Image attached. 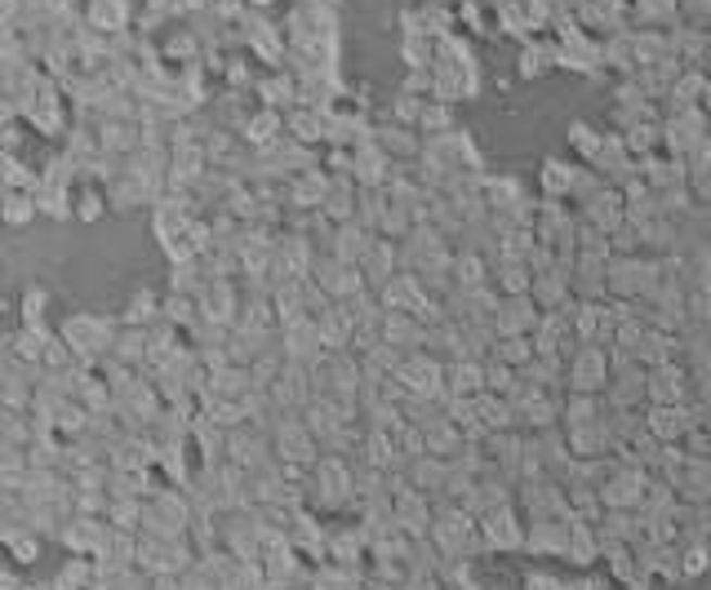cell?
I'll return each mask as SVG.
<instances>
[{"label": "cell", "instance_id": "cell-1", "mask_svg": "<svg viewBox=\"0 0 711 590\" xmlns=\"http://www.w3.org/2000/svg\"><path fill=\"white\" fill-rule=\"evenodd\" d=\"M59 333H63V342L76 351V360H80V369H99L107 356H112V347H116V333H120V320H112V316H103V311H72L63 324H59Z\"/></svg>", "mask_w": 711, "mask_h": 590}, {"label": "cell", "instance_id": "cell-2", "mask_svg": "<svg viewBox=\"0 0 711 590\" xmlns=\"http://www.w3.org/2000/svg\"><path fill=\"white\" fill-rule=\"evenodd\" d=\"M609 347H596V342H583V347L564 360V390H579V396H605L609 390Z\"/></svg>", "mask_w": 711, "mask_h": 590}, {"label": "cell", "instance_id": "cell-3", "mask_svg": "<svg viewBox=\"0 0 711 590\" xmlns=\"http://www.w3.org/2000/svg\"><path fill=\"white\" fill-rule=\"evenodd\" d=\"M481 533L494 555H520L525 551V537H530V520L516 502L511 506H498L490 515H481Z\"/></svg>", "mask_w": 711, "mask_h": 590}, {"label": "cell", "instance_id": "cell-4", "mask_svg": "<svg viewBox=\"0 0 711 590\" xmlns=\"http://www.w3.org/2000/svg\"><path fill=\"white\" fill-rule=\"evenodd\" d=\"M396 382L409 390V396L441 400V405H445V364H441L432 351H414V356H405V364L396 369Z\"/></svg>", "mask_w": 711, "mask_h": 590}, {"label": "cell", "instance_id": "cell-5", "mask_svg": "<svg viewBox=\"0 0 711 590\" xmlns=\"http://www.w3.org/2000/svg\"><path fill=\"white\" fill-rule=\"evenodd\" d=\"M543 324V307L530 298H503L498 311H494V333L498 337H534Z\"/></svg>", "mask_w": 711, "mask_h": 590}, {"label": "cell", "instance_id": "cell-6", "mask_svg": "<svg viewBox=\"0 0 711 590\" xmlns=\"http://www.w3.org/2000/svg\"><path fill=\"white\" fill-rule=\"evenodd\" d=\"M329 187H334V174H329L325 165H316V169H303L299 178H290L284 182V201H290V209H303V214H320L325 209V195H329Z\"/></svg>", "mask_w": 711, "mask_h": 590}, {"label": "cell", "instance_id": "cell-7", "mask_svg": "<svg viewBox=\"0 0 711 590\" xmlns=\"http://www.w3.org/2000/svg\"><path fill=\"white\" fill-rule=\"evenodd\" d=\"M569 537H574V515H564V520H530L525 551L530 555H547V560H564L569 555Z\"/></svg>", "mask_w": 711, "mask_h": 590}, {"label": "cell", "instance_id": "cell-8", "mask_svg": "<svg viewBox=\"0 0 711 590\" xmlns=\"http://www.w3.org/2000/svg\"><path fill=\"white\" fill-rule=\"evenodd\" d=\"M579 222H587V227H596V231H605V235L623 231V227H627V195H623L619 187H605L596 201H587V205L579 209Z\"/></svg>", "mask_w": 711, "mask_h": 590}, {"label": "cell", "instance_id": "cell-9", "mask_svg": "<svg viewBox=\"0 0 711 590\" xmlns=\"http://www.w3.org/2000/svg\"><path fill=\"white\" fill-rule=\"evenodd\" d=\"M645 426L662 439V445H685V435L698 426L694 422V405H649L645 409Z\"/></svg>", "mask_w": 711, "mask_h": 590}, {"label": "cell", "instance_id": "cell-10", "mask_svg": "<svg viewBox=\"0 0 711 590\" xmlns=\"http://www.w3.org/2000/svg\"><path fill=\"white\" fill-rule=\"evenodd\" d=\"M156 439L142 431H125L112 445V471H156Z\"/></svg>", "mask_w": 711, "mask_h": 590}, {"label": "cell", "instance_id": "cell-11", "mask_svg": "<svg viewBox=\"0 0 711 590\" xmlns=\"http://www.w3.org/2000/svg\"><path fill=\"white\" fill-rule=\"evenodd\" d=\"M378 293V303H383V311H418L427 298H432V293H427V284L414 275V271H396L383 288H373Z\"/></svg>", "mask_w": 711, "mask_h": 590}, {"label": "cell", "instance_id": "cell-12", "mask_svg": "<svg viewBox=\"0 0 711 590\" xmlns=\"http://www.w3.org/2000/svg\"><path fill=\"white\" fill-rule=\"evenodd\" d=\"M481 396H485V360L445 364V405L449 400H481Z\"/></svg>", "mask_w": 711, "mask_h": 590}, {"label": "cell", "instance_id": "cell-13", "mask_svg": "<svg viewBox=\"0 0 711 590\" xmlns=\"http://www.w3.org/2000/svg\"><path fill=\"white\" fill-rule=\"evenodd\" d=\"M373 240H378V231H369L365 222L352 218V222H339V227H334V240H329V249H325V254H334V258L347 262V267H360Z\"/></svg>", "mask_w": 711, "mask_h": 590}, {"label": "cell", "instance_id": "cell-14", "mask_svg": "<svg viewBox=\"0 0 711 590\" xmlns=\"http://www.w3.org/2000/svg\"><path fill=\"white\" fill-rule=\"evenodd\" d=\"M427 329L418 316H409V311H388V320H383V342L388 347H396V351H405V356H414V351H427Z\"/></svg>", "mask_w": 711, "mask_h": 590}, {"label": "cell", "instance_id": "cell-15", "mask_svg": "<svg viewBox=\"0 0 711 590\" xmlns=\"http://www.w3.org/2000/svg\"><path fill=\"white\" fill-rule=\"evenodd\" d=\"M360 271H365V280H369V288H383V284L401 271V240L378 235V240L369 244V254H365Z\"/></svg>", "mask_w": 711, "mask_h": 590}, {"label": "cell", "instance_id": "cell-16", "mask_svg": "<svg viewBox=\"0 0 711 590\" xmlns=\"http://www.w3.org/2000/svg\"><path fill=\"white\" fill-rule=\"evenodd\" d=\"M530 201V191H525V182L520 178H511V174H485V205H490V218H507L511 209H520Z\"/></svg>", "mask_w": 711, "mask_h": 590}, {"label": "cell", "instance_id": "cell-17", "mask_svg": "<svg viewBox=\"0 0 711 590\" xmlns=\"http://www.w3.org/2000/svg\"><path fill=\"white\" fill-rule=\"evenodd\" d=\"M574 178H579V165H569V161H543L538 169V201H564L569 205V195H574Z\"/></svg>", "mask_w": 711, "mask_h": 590}, {"label": "cell", "instance_id": "cell-18", "mask_svg": "<svg viewBox=\"0 0 711 590\" xmlns=\"http://www.w3.org/2000/svg\"><path fill=\"white\" fill-rule=\"evenodd\" d=\"M600 555H605V542H600L596 524L574 520V537H569V555H564V564H574L579 573H587V568L600 564Z\"/></svg>", "mask_w": 711, "mask_h": 590}, {"label": "cell", "instance_id": "cell-19", "mask_svg": "<svg viewBox=\"0 0 711 590\" xmlns=\"http://www.w3.org/2000/svg\"><path fill=\"white\" fill-rule=\"evenodd\" d=\"M148 356H152V329L120 324V333H116V347H112V360H120V364H129V369H138V373H142Z\"/></svg>", "mask_w": 711, "mask_h": 590}, {"label": "cell", "instance_id": "cell-20", "mask_svg": "<svg viewBox=\"0 0 711 590\" xmlns=\"http://www.w3.org/2000/svg\"><path fill=\"white\" fill-rule=\"evenodd\" d=\"M605 418H609L605 396H579V390H564V418H560L564 431L596 426V422H605Z\"/></svg>", "mask_w": 711, "mask_h": 590}, {"label": "cell", "instance_id": "cell-21", "mask_svg": "<svg viewBox=\"0 0 711 590\" xmlns=\"http://www.w3.org/2000/svg\"><path fill=\"white\" fill-rule=\"evenodd\" d=\"M494 288L503 298H525V293H534V267L516 258H494Z\"/></svg>", "mask_w": 711, "mask_h": 590}, {"label": "cell", "instance_id": "cell-22", "mask_svg": "<svg viewBox=\"0 0 711 590\" xmlns=\"http://www.w3.org/2000/svg\"><path fill=\"white\" fill-rule=\"evenodd\" d=\"M356 209H360V182H356V178H334V187H329L320 214L339 227V222H352Z\"/></svg>", "mask_w": 711, "mask_h": 590}, {"label": "cell", "instance_id": "cell-23", "mask_svg": "<svg viewBox=\"0 0 711 590\" xmlns=\"http://www.w3.org/2000/svg\"><path fill=\"white\" fill-rule=\"evenodd\" d=\"M520 76L525 80H534V76H543V72H551V67H560V49H556V36L551 40H543V36H534V40H525L520 44Z\"/></svg>", "mask_w": 711, "mask_h": 590}, {"label": "cell", "instance_id": "cell-24", "mask_svg": "<svg viewBox=\"0 0 711 590\" xmlns=\"http://www.w3.org/2000/svg\"><path fill=\"white\" fill-rule=\"evenodd\" d=\"M161 311H165V298H161V293H152V288H134V293H129V303H125V311H120V324L152 329V324H161Z\"/></svg>", "mask_w": 711, "mask_h": 590}, {"label": "cell", "instance_id": "cell-25", "mask_svg": "<svg viewBox=\"0 0 711 590\" xmlns=\"http://www.w3.org/2000/svg\"><path fill=\"white\" fill-rule=\"evenodd\" d=\"M0 547L10 551V564L14 568H31L40 560V551H45V537H36L27 528H0Z\"/></svg>", "mask_w": 711, "mask_h": 590}, {"label": "cell", "instance_id": "cell-26", "mask_svg": "<svg viewBox=\"0 0 711 590\" xmlns=\"http://www.w3.org/2000/svg\"><path fill=\"white\" fill-rule=\"evenodd\" d=\"M284 133H290L294 142H303V146H325V112L294 107L290 116H284Z\"/></svg>", "mask_w": 711, "mask_h": 590}, {"label": "cell", "instance_id": "cell-27", "mask_svg": "<svg viewBox=\"0 0 711 590\" xmlns=\"http://www.w3.org/2000/svg\"><path fill=\"white\" fill-rule=\"evenodd\" d=\"M107 209H112V201H107V187H99V182H85V187L76 191V222L93 227V222H103V218H107Z\"/></svg>", "mask_w": 711, "mask_h": 590}, {"label": "cell", "instance_id": "cell-28", "mask_svg": "<svg viewBox=\"0 0 711 590\" xmlns=\"http://www.w3.org/2000/svg\"><path fill=\"white\" fill-rule=\"evenodd\" d=\"M50 586L54 590H89L93 586V555H67Z\"/></svg>", "mask_w": 711, "mask_h": 590}, {"label": "cell", "instance_id": "cell-29", "mask_svg": "<svg viewBox=\"0 0 711 590\" xmlns=\"http://www.w3.org/2000/svg\"><path fill=\"white\" fill-rule=\"evenodd\" d=\"M490 360H503L511 369H530L538 360V347H534V337H498Z\"/></svg>", "mask_w": 711, "mask_h": 590}, {"label": "cell", "instance_id": "cell-30", "mask_svg": "<svg viewBox=\"0 0 711 590\" xmlns=\"http://www.w3.org/2000/svg\"><path fill=\"white\" fill-rule=\"evenodd\" d=\"M600 146H605V129H592L587 120H574V125H569V152H574L583 165L596 161Z\"/></svg>", "mask_w": 711, "mask_h": 590}, {"label": "cell", "instance_id": "cell-31", "mask_svg": "<svg viewBox=\"0 0 711 590\" xmlns=\"http://www.w3.org/2000/svg\"><path fill=\"white\" fill-rule=\"evenodd\" d=\"M36 214H40L36 191H5V222L14 231H23L27 222H36Z\"/></svg>", "mask_w": 711, "mask_h": 590}, {"label": "cell", "instance_id": "cell-32", "mask_svg": "<svg viewBox=\"0 0 711 590\" xmlns=\"http://www.w3.org/2000/svg\"><path fill=\"white\" fill-rule=\"evenodd\" d=\"M45 316H50V288L27 284L18 298V324H45Z\"/></svg>", "mask_w": 711, "mask_h": 590}, {"label": "cell", "instance_id": "cell-33", "mask_svg": "<svg viewBox=\"0 0 711 590\" xmlns=\"http://www.w3.org/2000/svg\"><path fill=\"white\" fill-rule=\"evenodd\" d=\"M449 129H458L454 125V103H427V112H422V120H418V133L422 138H436V133H449Z\"/></svg>", "mask_w": 711, "mask_h": 590}, {"label": "cell", "instance_id": "cell-34", "mask_svg": "<svg viewBox=\"0 0 711 590\" xmlns=\"http://www.w3.org/2000/svg\"><path fill=\"white\" fill-rule=\"evenodd\" d=\"M707 568H711V542L681 547V581H698Z\"/></svg>", "mask_w": 711, "mask_h": 590}, {"label": "cell", "instance_id": "cell-35", "mask_svg": "<svg viewBox=\"0 0 711 590\" xmlns=\"http://www.w3.org/2000/svg\"><path fill=\"white\" fill-rule=\"evenodd\" d=\"M516 377H520V369H511L503 360H485V390H490V396H511Z\"/></svg>", "mask_w": 711, "mask_h": 590}, {"label": "cell", "instance_id": "cell-36", "mask_svg": "<svg viewBox=\"0 0 711 590\" xmlns=\"http://www.w3.org/2000/svg\"><path fill=\"white\" fill-rule=\"evenodd\" d=\"M142 506H148V502H112L107 520H112L120 533H142Z\"/></svg>", "mask_w": 711, "mask_h": 590}, {"label": "cell", "instance_id": "cell-37", "mask_svg": "<svg viewBox=\"0 0 711 590\" xmlns=\"http://www.w3.org/2000/svg\"><path fill=\"white\" fill-rule=\"evenodd\" d=\"M120 590H152V573H142V568H134L125 581H120Z\"/></svg>", "mask_w": 711, "mask_h": 590}, {"label": "cell", "instance_id": "cell-38", "mask_svg": "<svg viewBox=\"0 0 711 590\" xmlns=\"http://www.w3.org/2000/svg\"><path fill=\"white\" fill-rule=\"evenodd\" d=\"M23 586H27V581L18 577V568H14V564H10L5 573H0V590H23Z\"/></svg>", "mask_w": 711, "mask_h": 590}, {"label": "cell", "instance_id": "cell-39", "mask_svg": "<svg viewBox=\"0 0 711 590\" xmlns=\"http://www.w3.org/2000/svg\"><path fill=\"white\" fill-rule=\"evenodd\" d=\"M152 590H182L178 577H152Z\"/></svg>", "mask_w": 711, "mask_h": 590}, {"label": "cell", "instance_id": "cell-40", "mask_svg": "<svg viewBox=\"0 0 711 590\" xmlns=\"http://www.w3.org/2000/svg\"><path fill=\"white\" fill-rule=\"evenodd\" d=\"M23 590H54V586H40V581H27Z\"/></svg>", "mask_w": 711, "mask_h": 590}]
</instances>
